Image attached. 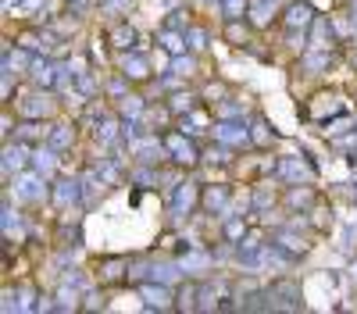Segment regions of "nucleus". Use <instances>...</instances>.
<instances>
[{
  "instance_id": "nucleus-23",
  "label": "nucleus",
  "mask_w": 357,
  "mask_h": 314,
  "mask_svg": "<svg viewBox=\"0 0 357 314\" xmlns=\"http://www.w3.org/2000/svg\"><path fill=\"white\" fill-rule=\"evenodd\" d=\"M307 40H311V47H314V50H329V47H333V22L318 15V18L311 22Z\"/></svg>"
},
{
  "instance_id": "nucleus-25",
  "label": "nucleus",
  "mask_w": 357,
  "mask_h": 314,
  "mask_svg": "<svg viewBox=\"0 0 357 314\" xmlns=\"http://www.w3.org/2000/svg\"><path fill=\"white\" fill-rule=\"evenodd\" d=\"M143 111H146L143 97H136V93L118 97V114H122V122H139V118H143Z\"/></svg>"
},
{
  "instance_id": "nucleus-24",
  "label": "nucleus",
  "mask_w": 357,
  "mask_h": 314,
  "mask_svg": "<svg viewBox=\"0 0 357 314\" xmlns=\"http://www.w3.org/2000/svg\"><path fill=\"white\" fill-rule=\"evenodd\" d=\"M193 107H200L193 90H175V93L168 97V114H172V118H183V114H190Z\"/></svg>"
},
{
  "instance_id": "nucleus-44",
  "label": "nucleus",
  "mask_w": 357,
  "mask_h": 314,
  "mask_svg": "<svg viewBox=\"0 0 357 314\" xmlns=\"http://www.w3.org/2000/svg\"><path fill=\"white\" fill-rule=\"evenodd\" d=\"M218 118H243V107L232 104V100H222L218 104Z\"/></svg>"
},
{
  "instance_id": "nucleus-13",
  "label": "nucleus",
  "mask_w": 357,
  "mask_h": 314,
  "mask_svg": "<svg viewBox=\"0 0 357 314\" xmlns=\"http://www.w3.org/2000/svg\"><path fill=\"white\" fill-rule=\"evenodd\" d=\"M200 204L197 182H175L172 186V214H190Z\"/></svg>"
},
{
  "instance_id": "nucleus-46",
  "label": "nucleus",
  "mask_w": 357,
  "mask_h": 314,
  "mask_svg": "<svg viewBox=\"0 0 357 314\" xmlns=\"http://www.w3.org/2000/svg\"><path fill=\"white\" fill-rule=\"evenodd\" d=\"M43 4H47V0H18V11L22 15H36Z\"/></svg>"
},
{
  "instance_id": "nucleus-5",
  "label": "nucleus",
  "mask_w": 357,
  "mask_h": 314,
  "mask_svg": "<svg viewBox=\"0 0 357 314\" xmlns=\"http://www.w3.org/2000/svg\"><path fill=\"white\" fill-rule=\"evenodd\" d=\"M275 175H279L282 182H289V186H301V182H314L318 171L307 164V157L289 154V157H279V161H275Z\"/></svg>"
},
{
  "instance_id": "nucleus-29",
  "label": "nucleus",
  "mask_w": 357,
  "mask_h": 314,
  "mask_svg": "<svg viewBox=\"0 0 357 314\" xmlns=\"http://www.w3.org/2000/svg\"><path fill=\"white\" fill-rule=\"evenodd\" d=\"M301 65H304V72L307 75H321V72H329V50H307L304 57H301Z\"/></svg>"
},
{
  "instance_id": "nucleus-37",
  "label": "nucleus",
  "mask_w": 357,
  "mask_h": 314,
  "mask_svg": "<svg viewBox=\"0 0 357 314\" xmlns=\"http://www.w3.org/2000/svg\"><path fill=\"white\" fill-rule=\"evenodd\" d=\"M275 4H279V0H250V18H254V25H264L268 22V15H272L275 11Z\"/></svg>"
},
{
  "instance_id": "nucleus-27",
  "label": "nucleus",
  "mask_w": 357,
  "mask_h": 314,
  "mask_svg": "<svg viewBox=\"0 0 357 314\" xmlns=\"http://www.w3.org/2000/svg\"><path fill=\"white\" fill-rule=\"evenodd\" d=\"M222 233H225V240L236 246L243 236H247V218L243 214H232V211H225V225H222Z\"/></svg>"
},
{
  "instance_id": "nucleus-41",
  "label": "nucleus",
  "mask_w": 357,
  "mask_h": 314,
  "mask_svg": "<svg viewBox=\"0 0 357 314\" xmlns=\"http://www.w3.org/2000/svg\"><path fill=\"white\" fill-rule=\"evenodd\" d=\"M75 90H79L82 97H97L100 86L93 82V75H89V72H79V75H75Z\"/></svg>"
},
{
  "instance_id": "nucleus-21",
  "label": "nucleus",
  "mask_w": 357,
  "mask_h": 314,
  "mask_svg": "<svg viewBox=\"0 0 357 314\" xmlns=\"http://www.w3.org/2000/svg\"><path fill=\"white\" fill-rule=\"evenodd\" d=\"M272 246H275V250H282V253L289 257V261H296V257H301V253H307V240H301V236L286 233V228H282V233H275V236H272Z\"/></svg>"
},
{
  "instance_id": "nucleus-7",
  "label": "nucleus",
  "mask_w": 357,
  "mask_h": 314,
  "mask_svg": "<svg viewBox=\"0 0 357 314\" xmlns=\"http://www.w3.org/2000/svg\"><path fill=\"white\" fill-rule=\"evenodd\" d=\"M136 293H139V300L151 307V311H172L175 307V297H172V290H168V282H139L136 285Z\"/></svg>"
},
{
  "instance_id": "nucleus-22",
  "label": "nucleus",
  "mask_w": 357,
  "mask_h": 314,
  "mask_svg": "<svg viewBox=\"0 0 357 314\" xmlns=\"http://www.w3.org/2000/svg\"><path fill=\"white\" fill-rule=\"evenodd\" d=\"M43 143H50L57 154H65V150H72V143H75V129L68 122H57V125H50V132H47Z\"/></svg>"
},
{
  "instance_id": "nucleus-30",
  "label": "nucleus",
  "mask_w": 357,
  "mask_h": 314,
  "mask_svg": "<svg viewBox=\"0 0 357 314\" xmlns=\"http://www.w3.org/2000/svg\"><path fill=\"white\" fill-rule=\"evenodd\" d=\"M54 304H57V311H79V307H82V304H79V285L61 282V290L54 293Z\"/></svg>"
},
{
  "instance_id": "nucleus-9",
  "label": "nucleus",
  "mask_w": 357,
  "mask_h": 314,
  "mask_svg": "<svg viewBox=\"0 0 357 314\" xmlns=\"http://www.w3.org/2000/svg\"><path fill=\"white\" fill-rule=\"evenodd\" d=\"M29 82L36 90H54L61 82V61H50V57H36L33 68H29Z\"/></svg>"
},
{
  "instance_id": "nucleus-39",
  "label": "nucleus",
  "mask_w": 357,
  "mask_h": 314,
  "mask_svg": "<svg viewBox=\"0 0 357 314\" xmlns=\"http://www.w3.org/2000/svg\"><path fill=\"white\" fill-rule=\"evenodd\" d=\"M172 75H178V79H186V75H193L197 72V61H193V57L190 54H178V57H172Z\"/></svg>"
},
{
  "instance_id": "nucleus-20",
  "label": "nucleus",
  "mask_w": 357,
  "mask_h": 314,
  "mask_svg": "<svg viewBox=\"0 0 357 314\" xmlns=\"http://www.w3.org/2000/svg\"><path fill=\"white\" fill-rule=\"evenodd\" d=\"M178 265H183V275H186V272H190V275H207V272L215 268V253H204V250H186V257H183Z\"/></svg>"
},
{
  "instance_id": "nucleus-42",
  "label": "nucleus",
  "mask_w": 357,
  "mask_h": 314,
  "mask_svg": "<svg viewBox=\"0 0 357 314\" xmlns=\"http://www.w3.org/2000/svg\"><path fill=\"white\" fill-rule=\"evenodd\" d=\"M243 18H236V22H229V29H225V40L232 43V47H243L247 43V29L240 25Z\"/></svg>"
},
{
  "instance_id": "nucleus-31",
  "label": "nucleus",
  "mask_w": 357,
  "mask_h": 314,
  "mask_svg": "<svg viewBox=\"0 0 357 314\" xmlns=\"http://www.w3.org/2000/svg\"><path fill=\"white\" fill-rule=\"evenodd\" d=\"M250 143L254 147H272L275 143V132H272V125H268V118H254L250 122Z\"/></svg>"
},
{
  "instance_id": "nucleus-35",
  "label": "nucleus",
  "mask_w": 357,
  "mask_h": 314,
  "mask_svg": "<svg viewBox=\"0 0 357 314\" xmlns=\"http://www.w3.org/2000/svg\"><path fill=\"white\" fill-rule=\"evenodd\" d=\"M36 304H40V293L33 285H18L15 290V311H36Z\"/></svg>"
},
{
  "instance_id": "nucleus-40",
  "label": "nucleus",
  "mask_w": 357,
  "mask_h": 314,
  "mask_svg": "<svg viewBox=\"0 0 357 314\" xmlns=\"http://www.w3.org/2000/svg\"><path fill=\"white\" fill-rule=\"evenodd\" d=\"M272 204H275V189H272V182L257 186V189H254V211H264V207H272Z\"/></svg>"
},
{
  "instance_id": "nucleus-10",
  "label": "nucleus",
  "mask_w": 357,
  "mask_h": 314,
  "mask_svg": "<svg viewBox=\"0 0 357 314\" xmlns=\"http://www.w3.org/2000/svg\"><path fill=\"white\" fill-rule=\"evenodd\" d=\"M314 18L318 15H314V8L307 4V0H293V4H286L282 25H286V33H307Z\"/></svg>"
},
{
  "instance_id": "nucleus-28",
  "label": "nucleus",
  "mask_w": 357,
  "mask_h": 314,
  "mask_svg": "<svg viewBox=\"0 0 357 314\" xmlns=\"http://www.w3.org/2000/svg\"><path fill=\"white\" fill-rule=\"evenodd\" d=\"M100 282H118V278H129V261H122V257H107V261L100 265Z\"/></svg>"
},
{
  "instance_id": "nucleus-6",
  "label": "nucleus",
  "mask_w": 357,
  "mask_h": 314,
  "mask_svg": "<svg viewBox=\"0 0 357 314\" xmlns=\"http://www.w3.org/2000/svg\"><path fill=\"white\" fill-rule=\"evenodd\" d=\"M29 164H33V147L29 143H22V139H4V161H0V168H4V175L11 179V171L18 175V171H25Z\"/></svg>"
},
{
  "instance_id": "nucleus-1",
  "label": "nucleus",
  "mask_w": 357,
  "mask_h": 314,
  "mask_svg": "<svg viewBox=\"0 0 357 314\" xmlns=\"http://www.w3.org/2000/svg\"><path fill=\"white\" fill-rule=\"evenodd\" d=\"M161 139H165L168 157H172L175 164H183V168H197V164L204 161V157H200V150H197V143H193V136H186L183 129H172V132H165Z\"/></svg>"
},
{
  "instance_id": "nucleus-12",
  "label": "nucleus",
  "mask_w": 357,
  "mask_h": 314,
  "mask_svg": "<svg viewBox=\"0 0 357 314\" xmlns=\"http://www.w3.org/2000/svg\"><path fill=\"white\" fill-rule=\"evenodd\" d=\"M229 200H232V189H229L225 182H215V186H204V193H200V207H204L207 214H222V218H225Z\"/></svg>"
},
{
  "instance_id": "nucleus-16",
  "label": "nucleus",
  "mask_w": 357,
  "mask_h": 314,
  "mask_svg": "<svg viewBox=\"0 0 357 314\" xmlns=\"http://www.w3.org/2000/svg\"><path fill=\"white\" fill-rule=\"evenodd\" d=\"M158 47L168 54V57H178V54H190V43H186V29L178 33V29L165 25L161 33H158Z\"/></svg>"
},
{
  "instance_id": "nucleus-32",
  "label": "nucleus",
  "mask_w": 357,
  "mask_h": 314,
  "mask_svg": "<svg viewBox=\"0 0 357 314\" xmlns=\"http://www.w3.org/2000/svg\"><path fill=\"white\" fill-rule=\"evenodd\" d=\"M197 304H200V285L197 282H186L183 290L175 293V307L178 311H197Z\"/></svg>"
},
{
  "instance_id": "nucleus-15",
  "label": "nucleus",
  "mask_w": 357,
  "mask_h": 314,
  "mask_svg": "<svg viewBox=\"0 0 357 314\" xmlns=\"http://www.w3.org/2000/svg\"><path fill=\"white\" fill-rule=\"evenodd\" d=\"M118 68H122L132 82H146V79H151V61H146L139 50H126L122 61H118Z\"/></svg>"
},
{
  "instance_id": "nucleus-45",
  "label": "nucleus",
  "mask_w": 357,
  "mask_h": 314,
  "mask_svg": "<svg viewBox=\"0 0 357 314\" xmlns=\"http://www.w3.org/2000/svg\"><path fill=\"white\" fill-rule=\"evenodd\" d=\"M15 225H18V211L4 200V233H8V236H11V228H15Z\"/></svg>"
},
{
  "instance_id": "nucleus-38",
  "label": "nucleus",
  "mask_w": 357,
  "mask_h": 314,
  "mask_svg": "<svg viewBox=\"0 0 357 314\" xmlns=\"http://www.w3.org/2000/svg\"><path fill=\"white\" fill-rule=\"evenodd\" d=\"M207 29H200V25H186V43H190V54H200V50H207Z\"/></svg>"
},
{
  "instance_id": "nucleus-50",
  "label": "nucleus",
  "mask_w": 357,
  "mask_h": 314,
  "mask_svg": "<svg viewBox=\"0 0 357 314\" xmlns=\"http://www.w3.org/2000/svg\"><path fill=\"white\" fill-rule=\"evenodd\" d=\"M354 125H357V122H354Z\"/></svg>"
},
{
  "instance_id": "nucleus-47",
  "label": "nucleus",
  "mask_w": 357,
  "mask_h": 314,
  "mask_svg": "<svg viewBox=\"0 0 357 314\" xmlns=\"http://www.w3.org/2000/svg\"><path fill=\"white\" fill-rule=\"evenodd\" d=\"M350 18H354V22H357V0H354V15H350Z\"/></svg>"
},
{
  "instance_id": "nucleus-8",
  "label": "nucleus",
  "mask_w": 357,
  "mask_h": 314,
  "mask_svg": "<svg viewBox=\"0 0 357 314\" xmlns=\"http://www.w3.org/2000/svg\"><path fill=\"white\" fill-rule=\"evenodd\" d=\"M132 157L139 164H158L168 157V147H165V139H158V132H143L136 143H132Z\"/></svg>"
},
{
  "instance_id": "nucleus-3",
  "label": "nucleus",
  "mask_w": 357,
  "mask_h": 314,
  "mask_svg": "<svg viewBox=\"0 0 357 314\" xmlns=\"http://www.w3.org/2000/svg\"><path fill=\"white\" fill-rule=\"evenodd\" d=\"M47 193V175H40V171H18L15 175V200L18 204H40Z\"/></svg>"
},
{
  "instance_id": "nucleus-48",
  "label": "nucleus",
  "mask_w": 357,
  "mask_h": 314,
  "mask_svg": "<svg viewBox=\"0 0 357 314\" xmlns=\"http://www.w3.org/2000/svg\"><path fill=\"white\" fill-rule=\"evenodd\" d=\"M354 68H357V54H354Z\"/></svg>"
},
{
  "instance_id": "nucleus-43",
  "label": "nucleus",
  "mask_w": 357,
  "mask_h": 314,
  "mask_svg": "<svg viewBox=\"0 0 357 314\" xmlns=\"http://www.w3.org/2000/svg\"><path fill=\"white\" fill-rule=\"evenodd\" d=\"M178 272H183V265H154V278L158 282H175Z\"/></svg>"
},
{
  "instance_id": "nucleus-18",
  "label": "nucleus",
  "mask_w": 357,
  "mask_h": 314,
  "mask_svg": "<svg viewBox=\"0 0 357 314\" xmlns=\"http://www.w3.org/2000/svg\"><path fill=\"white\" fill-rule=\"evenodd\" d=\"M178 129L197 139V136H204V132H211V118H207L204 107H193L190 114H183V118H178Z\"/></svg>"
},
{
  "instance_id": "nucleus-19",
  "label": "nucleus",
  "mask_w": 357,
  "mask_h": 314,
  "mask_svg": "<svg viewBox=\"0 0 357 314\" xmlns=\"http://www.w3.org/2000/svg\"><path fill=\"white\" fill-rule=\"evenodd\" d=\"M136 40H139V33L129 25V22H118V25H111V33H107V43L114 47V50H132L136 47Z\"/></svg>"
},
{
  "instance_id": "nucleus-2",
  "label": "nucleus",
  "mask_w": 357,
  "mask_h": 314,
  "mask_svg": "<svg viewBox=\"0 0 357 314\" xmlns=\"http://www.w3.org/2000/svg\"><path fill=\"white\" fill-rule=\"evenodd\" d=\"M211 136H215V143H225V147H247L250 143V125L243 118H215Z\"/></svg>"
},
{
  "instance_id": "nucleus-49",
  "label": "nucleus",
  "mask_w": 357,
  "mask_h": 314,
  "mask_svg": "<svg viewBox=\"0 0 357 314\" xmlns=\"http://www.w3.org/2000/svg\"><path fill=\"white\" fill-rule=\"evenodd\" d=\"M354 275H357V265H354Z\"/></svg>"
},
{
  "instance_id": "nucleus-4",
  "label": "nucleus",
  "mask_w": 357,
  "mask_h": 314,
  "mask_svg": "<svg viewBox=\"0 0 357 314\" xmlns=\"http://www.w3.org/2000/svg\"><path fill=\"white\" fill-rule=\"evenodd\" d=\"M268 300H272V311H304L301 285L293 278H279V282L268 285Z\"/></svg>"
},
{
  "instance_id": "nucleus-14",
  "label": "nucleus",
  "mask_w": 357,
  "mask_h": 314,
  "mask_svg": "<svg viewBox=\"0 0 357 314\" xmlns=\"http://www.w3.org/2000/svg\"><path fill=\"white\" fill-rule=\"evenodd\" d=\"M18 111H22V118H43V114H50V111H54V97H50V90L29 93V97L18 104Z\"/></svg>"
},
{
  "instance_id": "nucleus-36",
  "label": "nucleus",
  "mask_w": 357,
  "mask_h": 314,
  "mask_svg": "<svg viewBox=\"0 0 357 314\" xmlns=\"http://www.w3.org/2000/svg\"><path fill=\"white\" fill-rule=\"evenodd\" d=\"M93 168H97V175L104 179V186H114L118 179H122V168L114 164V157H100V161H97Z\"/></svg>"
},
{
  "instance_id": "nucleus-34",
  "label": "nucleus",
  "mask_w": 357,
  "mask_h": 314,
  "mask_svg": "<svg viewBox=\"0 0 357 314\" xmlns=\"http://www.w3.org/2000/svg\"><path fill=\"white\" fill-rule=\"evenodd\" d=\"M218 11H222L225 22H236L250 11V0H218Z\"/></svg>"
},
{
  "instance_id": "nucleus-26",
  "label": "nucleus",
  "mask_w": 357,
  "mask_h": 314,
  "mask_svg": "<svg viewBox=\"0 0 357 314\" xmlns=\"http://www.w3.org/2000/svg\"><path fill=\"white\" fill-rule=\"evenodd\" d=\"M33 168L40 171V175H54V168H57V150L50 147V143H43V147H36L33 150Z\"/></svg>"
},
{
  "instance_id": "nucleus-17",
  "label": "nucleus",
  "mask_w": 357,
  "mask_h": 314,
  "mask_svg": "<svg viewBox=\"0 0 357 314\" xmlns=\"http://www.w3.org/2000/svg\"><path fill=\"white\" fill-rule=\"evenodd\" d=\"M118 132H122V114H100V122L93 125V139L100 143V147H111V143L118 139Z\"/></svg>"
},
{
  "instance_id": "nucleus-11",
  "label": "nucleus",
  "mask_w": 357,
  "mask_h": 314,
  "mask_svg": "<svg viewBox=\"0 0 357 314\" xmlns=\"http://www.w3.org/2000/svg\"><path fill=\"white\" fill-rule=\"evenodd\" d=\"M82 196H86V193H82V179H57V182H54V189H50L54 207H61V211L75 207Z\"/></svg>"
},
{
  "instance_id": "nucleus-33",
  "label": "nucleus",
  "mask_w": 357,
  "mask_h": 314,
  "mask_svg": "<svg viewBox=\"0 0 357 314\" xmlns=\"http://www.w3.org/2000/svg\"><path fill=\"white\" fill-rule=\"evenodd\" d=\"M47 132H50V129H43V125H40V118H25V122L18 125V139H22V143H29V147H33L36 139H47Z\"/></svg>"
}]
</instances>
